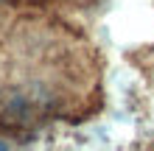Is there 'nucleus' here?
I'll return each mask as SVG.
<instances>
[{
	"instance_id": "obj_1",
	"label": "nucleus",
	"mask_w": 154,
	"mask_h": 151,
	"mask_svg": "<svg viewBox=\"0 0 154 151\" xmlns=\"http://www.w3.org/2000/svg\"><path fill=\"white\" fill-rule=\"evenodd\" d=\"M93 92V56L65 25L34 17L0 23V126L79 115Z\"/></svg>"
}]
</instances>
